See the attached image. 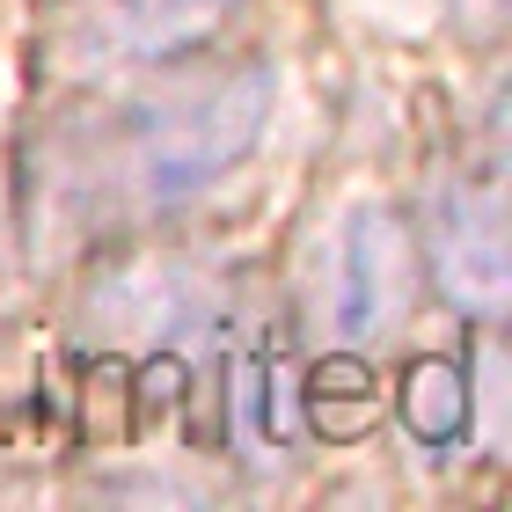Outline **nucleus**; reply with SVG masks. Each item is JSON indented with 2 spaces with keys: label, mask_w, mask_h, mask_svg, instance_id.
Segmentation results:
<instances>
[{
  "label": "nucleus",
  "mask_w": 512,
  "mask_h": 512,
  "mask_svg": "<svg viewBox=\"0 0 512 512\" xmlns=\"http://www.w3.org/2000/svg\"><path fill=\"white\" fill-rule=\"evenodd\" d=\"M271 96H278L271 66H235V74L191 81L176 96H147L125 125L132 198L147 213H169V205L198 198L205 183H220L256 147V132L271 118Z\"/></svg>",
  "instance_id": "nucleus-1"
},
{
  "label": "nucleus",
  "mask_w": 512,
  "mask_h": 512,
  "mask_svg": "<svg viewBox=\"0 0 512 512\" xmlns=\"http://www.w3.org/2000/svg\"><path fill=\"white\" fill-rule=\"evenodd\" d=\"M403 315V242H395L388 213H359L344 235V286H337V322L344 337L366 344Z\"/></svg>",
  "instance_id": "nucleus-3"
},
{
  "label": "nucleus",
  "mask_w": 512,
  "mask_h": 512,
  "mask_svg": "<svg viewBox=\"0 0 512 512\" xmlns=\"http://www.w3.org/2000/svg\"><path fill=\"white\" fill-rule=\"evenodd\" d=\"M227 8H235V0H110V30H118L125 52L161 59V52L198 44L205 30H220Z\"/></svg>",
  "instance_id": "nucleus-4"
},
{
  "label": "nucleus",
  "mask_w": 512,
  "mask_h": 512,
  "mask_svg": "<svg viewBox=\"0 0 512 512\" xmlns=\"http://www.w3.org/2000/svg\"><path fill=\"white\" fill-rule=\"evenodd\" d=\"M432 271L439 293L469 315H498L512 293V256H505V198L491 183H454L432 213Z\"/></svg>",
  "instance_id": "nucleus-2"
},
{
  "label": "nucleus",
  "mask_w": 512,
  "mask_h": 512,
  "mask_svg": "<svg viewBox=\"0 0 512 512\" xmlns=\"http://www.w3.org/2000/svg\"><path fill=\"white\" fill-rule=\"evenodd\" d=\"M403 417L417 439L432 447H454L461 439V417H469V381H461L454 359H417L410 381H403Z\"/></svg>",
  "instance_id": "nucleus-5"
}]
</instances>
